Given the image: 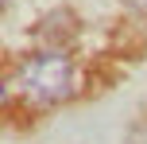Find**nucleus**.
Returning <instances> with one entry per match:
<instances>
[{
	"instance_id": "obj_1",
	"label": "nucleus",
	"mask_w": 147,
	"mask_h": 144,
	"mask_svg": "<svg viewBox=\"0 0 147 144\" xmlns=\"http://www.w3.org/2000/svg\"><path fill=\"white\" fill-rule=\"evenodd\" d=\"M12 90L23 93L27 101H39V105H58L74 90V66L58 51H39V55H31V59H23L16 66Z\"/></svg>"
},
{
	"instance_id": "obj_2",
	"label": "nucleus",
	"mask_w": 147,
	"mask_h": 144,
	"mask_svg": "<svg viewBox=\"0 0 147 144\" xmlns=\"http://www.w3.org/2000/svg\"><path fill=\"white\" fill-rule=\"evenodd\" d=\"M128 4H136L140 12H147V0H128Z\"/></svg>"
}]
</instances>
